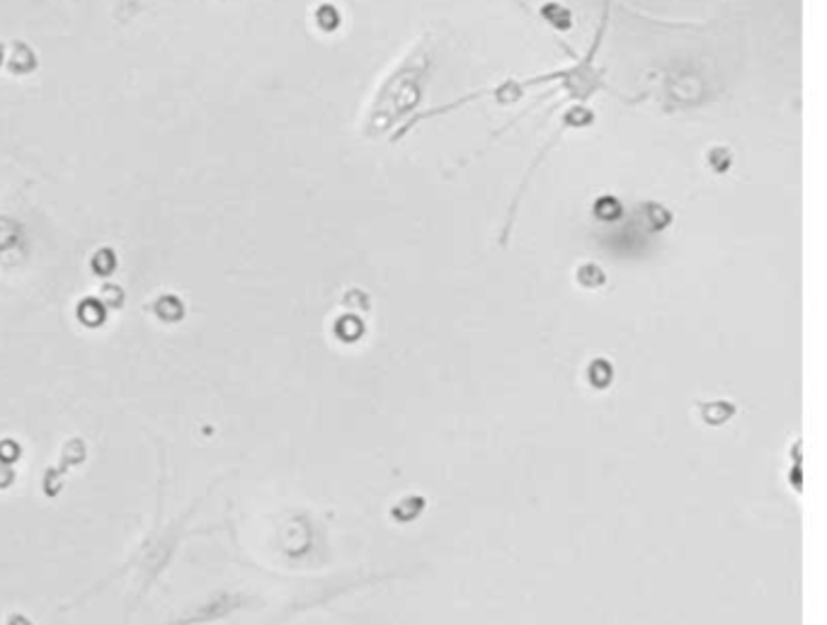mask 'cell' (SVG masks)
Returning a JSON list of instances; mask_svg holds the SVG:
<instances>
[{"mask_svg": "<svg viewBox=\"0 0 827 625\" xmlns=\"http://www.w3.org/2000/svg\"><path fill=\"white\" fill-rule=\"evenodd\" d=\"M427 68H429V56H427V37H424V42L417 44L412 54H407V59L395 68L393 76L378 90L376 100L371 105L366 132L371 136L386 132V129L393 127L395 119L407 115L417 105V100L422 95V83L427 78Z\"/></svg>", "mask_w": 827, "mask_h": 625, "instance_id": "cell-1", "label": "cell"}]
</instances>
